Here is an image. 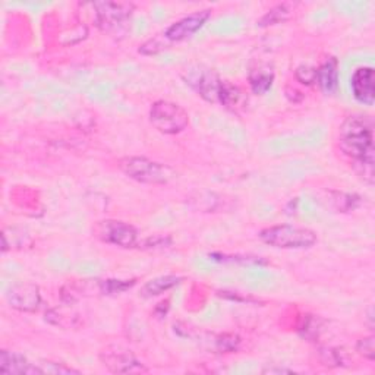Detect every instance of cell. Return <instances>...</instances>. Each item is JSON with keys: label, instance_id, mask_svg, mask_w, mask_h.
<instances>
[{"label": "cell", "instance_id": "6da1fadb", "mask_svg": "<svg viewBox=\"0 0 375 375\" xmlns=\"http://www.w3.org/2000/svg\"><path fill=\"white\" fill-rule=\"evenodd\" d=\"M340 150L354 163L355 170L368 183H374V121L369 116L346 117L339 132Z\"/></svg>", "mask_w": 375, "mask_h": 375}, {"label": "cell", "instance_id": "7a4b0ae2", "mask_svg": "<svg viewBox=\"0 0 375 375\" xmlns=\"http://www.w3.org/2000/svg\"><path fill=\"white\" fill-rule=\"evenodd\" d=\"M260 239L278 249H307L317 244V234L305 227L280 224L263 229L260 232Z\"/></svg>", "mask_w": 375, "mask_h": 375}, {"label": "cell", "instance_id": "3957f363", "mask_svg": "<svg viewBox=\"0 0 375 375\" xmlns=\"http://www.w3.org/2000/svg\"><path fill=\"white\" fill-rule=\"evenodd\" d=\"M119 168L131 179L148 185L169 183L176 176L175 170L168 164L146 157H125L119 161Z\"/></svg>", "mask_w": 375, "mask_h": 375}, {"label": "cell", "instance_id": "277c9868", "mask_svg": "<svg viewBox=\"0 0 375 375\" xmlns=\"http://www.w3.org/2000/svg\"><path fill=\"white\" fill-rule=\"evenodd\" d=\"M150 122L164 135H176L190 125V116L179 104L158 100L150 109Z\"/></svg>", "mask_w": 375, "mask_h": 375}, {"label": "cell", "instance_id": "5b68a950", "mask_svg": "<svg viewBox=\"0 0 375 375\" xmlns=\"http://www.w3.org/2000/svg\"><path fill=\"white\" fill-rule=\"evenodd\" d=\"M183 80L188 85H191L204 100L210 103H219V94L223 80H220V77L213 69L201 65L190 66L185 70Z\"/></svg>", "mask_w": 375, "mask_h": 375}, {"label": "cell", "instance_id": "8992f818", "mask_svg": "<svg viewBox=\"0 0 375 375\" xmlns=\"http://www.w3.org/2000/svg\"><path fill=\"white\" fill-rule=\"evenodd\" d=\"M94 234L110 245L121 248H134L138 245L136 229L125 222L104 220L94 226Z\"/></svg>", "mask_w": 375, "mask_h": 375}, {"label": "cell", "instance_id": "52a82bcc", "mask_svg": "<svg viewBox=\"0 0 375 375\" xmlns=\"http://www.w3.org/2000/svg\"><path fill=\"white\" fill-rule=\"evenodd\" d=\"M92 6L96 9L99 28L107 33L119 30L131 18L134 11V5L125 2H97Z\"/></svg>", "mask_w": 375, "mask_h": 375}, {"label": "cell", "instance_id": "ba28073f", "mask_svg": "<svg viewBox=\"0 0 375 375\" xmlns=\"http://www.w3.org/2000/svg\"><path fill=\"white\" fill-rule=\"evenodd\" d=\"M103 365L116 374H132V372H146L143 366L132 354L131 350L121 347H107L100 354Z\"/></svg>", "mask_w": 375, "mask_h": 375}, {"label": "cell", "instance_id": "9c48e42d", "mask_svg": "<svg viewBox=\"0 0 375 375\" xmlns=\"http://www.w3.org/2000/svg\"><path fill=\"white\" fill-rule=\"evenodd\" d=\"M8 302L13 310L21 312H34L41 303L38 286L33 283H16L6 293Z\"/></svg>", "mask_w": 375, "mask_h": 375}, {"label": "cell", "instance_id": "30bf717a", "mask_svg": "<svg viewBox=\"0 0 375 375\" xmlns=\"http://www.w3.org/2000/svg\"><path fill=\"white\" fill-rule=\"evenodd\" d=\"M208 18H210L208 9L194 12L191 15L179 19L178 22L172 23V26L166 30V33H164L163 36L166 37V40H169V41H182L188 37H191L192 34H195L208 21Z\"/></svg>", "mask_w": 375, "mask_h": 375}, {"label": "cell", "instance_id": "8fae6325", "mask_svg": "<svg viewBox=\"0 0 375 375\" xmlns=\"http://www.w3.org/2000/svg\"><path fill=\"white\" fill-rule=\"evenodd\" d=\"M375 74L371 66H364L355 70L354 77H352V91L358 102L366 106H372L375 100Z\"/></svg>", "mask_w": 375, "mask_h": 375}, {"label": "cell", "instance_id": "7c38bea8", "mask_svg": "<svg viewBox=\"0 0 375 375\" xmlns=\"http://www.w3.org/2000/svg\"><path fill=\"white\" fill-rule=\"evenodd\" d=\"M0 371L5 374H38L36 364H31L27 358L8 350L0 352Z\"/></svg>", "mask_w": 375, "mask_h": 375}, {"label": "cell", "instance_id": "4fadbf2b", "mask_svg": "<svg viewBox=\"0 0 375 375\" xmlns=\"http://www.w3.org/2000/svg\"><path fill=\"white\" fill-rule=\"evenodd\" d=\"M219 103L232 112H239L248 104V97L245 91L238 85H233L229 81H223L219 94Z\"/></svg>", "mask_w": 375, "mask_h": 375}, {"label": "cell", "instance_id": "5bb4252c", "mask_svg": "<svg viewBox=\"0 0 375 375\" xmlns=\"http://www.w3.org/2000/svg\"><path fill=\"white\" fill-rule=\"evenodd\" d=\"M317 82L325 94H332L337 89L339 84V63L336 58L327 59L317 69Z\"/></svg>", "mask_w": 375, "mask_h": 375}, {"label": "cell", "instance_id": "9a60e30c", "mask_svg": "<svg viewBox=\"0 0 375 375\" xmlns=\"http://www.w3.org/2000/svg\"><path fill=\"white\" fill-rule=\"evenodd\" d=\"M249 85L255 94H266L274 81L273 67L268 65H258L251 69L249 72Z\"/></svg>", "mask_w": 375, "mask_h": 375}, {"label": "cell", "instance_id": "2e32d148", "mask_svg": "<svg viewBox=\"0 0 375 375\" xmlns=\"http://www.w3.org/2000/svg\"><path fill=\"white\" fill-rule=\"evenodd\" d=\"M180 281H182V277H178V276H161V277L153 278L147 281V283L143 286V289H141V296H144V298L158 296L164 292L170 290L176 285H179Z\"/></svg>", "mask_w": 375, "mask_h": 375}, {"label": "cell", "instance_id": "e0dca14e", "mask_svg": "<svg viewBox=\"0 0 375 375\" xmlns=\"http://www.w3.org/2000/svg\"><path fill=\"white\" fill-rule=\"evenodd\" d=\"M292 16V9L288 4L277 5L273 9H270L261 19H260V27H268V26H276V23L285 22Z\"/></svg>", "mask_w": 375, "mask_h": 375}, {"label": "cell", "instance_id": "ac0fdd59", "mask_svg": "<svg viewBox=\"0 0 375 375\" xmlns=\"http://www.w3.org/2000/svg\"><path fill=\"white\" fill-rule=\"evenodd\" d=\"M332 204L337 211H342V213H347V211L355 210L361 198L357 195H350V194H343V192H332Z\"/></svg>", "mask_w": 375, "mask_h": 375}, {"label": "cell", "instance_id": "d6986e66", "mask_svg": "<svg viewBox=\"0 0 375 375\" xmlns=\"http://www.w3.org/2000/svg\"><path fill=\"white\" fill-rule=\"evenodd\" d=\"M135 285V280H104L100 281V293L116 295L131 289Z\"/></svg>", "mask_w": 375, "mask_h": 375}, {"label": "cell", "instance_id": "ffe728a7", "mask_svg": "<svg viewBox=\"0 0 375 375\" xmlns=\"http://www.w3.org/2000/svg\"><path fill=\"white\" fill-rule=\"evenodd\" d=\"M37 365V371L38 374H55V375H60V374H80V371L74 369V368H69L63 364H58V362H41V364H36Z\"/></svg>", "mask_w": 375, "mask_h": 375}, {"label": "cell", "instance_id": "44dd1931", "mask_svg": "<svg viewBox=\"0 0 375 375\" xmlns=\"http://www.w3.org/2000/svg\"><path fill=\"white\" fill-rule=\"evenodd\" d=\"M295 78L303 85H312L317 82V69L310 65H300L295 70Z\"/></svg>", "mask_w": 375, "mask_h": 375}, {"label": "cell", "instance_id": "7402d4cb", "mask_svg": "<svg viewBox=\"0 0 375 375\" xmlns=\"http://www.w3.org/2000/svg\"><path fill=\"white\" fill-rule=\"evenodd\" d=\"M164 41H166V37H164V40H161L160 37L151 38L147 43H144L143 45H139V53H143V55H156V53H158V52H161L164 49H168V44L164 43Z\"/></svg>", "mask_w": 375, "mask_h": 375}, {"label": "cell", "instance_id": "603a6c76", "mask_svg": "<svg viewBox=\"0 0 375 375\" xmlns=\"http://www.w3.org/2000/svg\"><path fill=\"white\" fill-rule=\"evenodd\" d=\"M357 350L359 352V355L366 358L368 361H374L375 359V339H374V336H368V337L361 339L357 344Z\"/></svg>", "mask_w": 375, "mask_h": 375}, {"label": "cell", "instance_id": "cb8c5ba5", "mask_svg": "<svg viewBox=\"0 0 375 375\" xmlns=\"http://www.w3.org/2000/svg\"><path fill=\"white\" fill-rule=\"evenodd\" d=\"M217 349L220 352H234L238 349L241 339L237 335H223L217 339Z\"/></svg>", "mask_w": 375, "mask_h": 375}, {"label": "cell", "instance_id": "d4e9b609", "mask_svg": "<svg viewBox=\"0 0 375 375\" xmlns=\"http://www.w3.org/2000/svg\"><path fill=\"white\" fill-rule=\"evenodd\" d=\"M318 320L312 315H307V320H303V324L300 325V333L303 337L314 339L318 335Z\"/></svg>", "mask_w": 375, "mask_h": 375}, {"label": "cell", "instance_id": "484cf974", "mask_svg": "<svg viewBox=\"0 0 375 375\" xmlns=\"http://www.w3.org/2000/svg\"><path fill=\"white\" fill-rule=\"evenodd\" d=\"M172 244V239L170 238H163V237H154V238H150L144 245V248H163V246H168Z\"/></svg>", "mask_w": 375, "mask_h": 375}, {"label": "cell", "instance_id": "4316f807", "mask_svg": "<svg viewBox=\"0 0 375 375\" xmlns=\"http://www.w3.org/2000/svg\"><path fill=\"white\" fill-rule=\"evenodd\" d=\"M293 371L290 369H283V368H268L264 369V374H292Z\"/></svg>", "mask_w": 375, "mask_h": 375}]
</instances>
